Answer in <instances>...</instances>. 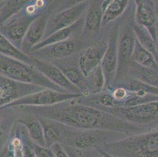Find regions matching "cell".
Listing matches in <instances>:
<instances>
[{"mask_svg": "<svg viewBox=\"0 0 158 157\" xmlns=\"http://www.w3.org/2000/svg\"><path fill=\"white\" fill-rule=\"evenodd\" d=\"M127 0H105L102 1V25L106 26L116 21L127 10L128 6Z\"/></svg>", "mask_w": 158, "mask_h": 157, "instance_id": "44dd1931", "label": "cell"}, {"mask_svg": "<svg viewBox=\"0 0 158 157\" xmlns=\"http://www.w3.org/2000/svg\"><path fill=\"white\" fill-rule=\"evenodd\" d=\"M106 86V79L101 65H99L86 76V93L84 97L98 94L104 90Z\"/></svg>", "mask_w": 158, "mask_h": 157, "instance_id": "7402d4cb", "label": "cell"}, {"mask_svg": "<svg viewBox=\"0 0 158 157\" xmlns=\"http://www.w3.org/2000/svg\"><path fill=\"white\" fill-rule=\"evenodd\" d=\"M83 97L82 94H75L70 93L56 91L51 89H43L40 91L35 92L25 97L14 101L12 103L1 108L0 110H6L7 109L31 106V107H46L62 103L68 101L74 100Z\"/></svg>", "mask_w": 158, "mask_h": 157, "instance_id": "8992f818", "label": "cell"}, {"mask_svg": "<svg viewBox=\"0 0 158 157\" xmlns=\"http://www.w3.org/2000/svg\"><path fill=\"white\" fill-rule=\"evenodd\" d=\"M131 60V61L142 66V67L154 69V70L158 71V64L156 63L154 57L146 49L143 48L139 44L137 39L135 43V47Z\"/></svg>", "mask_w": 158, "mask_h": 157, "instance_id": "484cf974", "label": "cell"}, {"mask_svg": "<svg viewBox=\"0 0 158 157\" xmlns=\"http://www.w3.org/2000/svg\"><path fill=\"white\" fill-rule=\"evenodd\" d=\"M78 99V98H77ZM77 99L46 107H19L33 116L57 121L79 130H103L127 135L142 134L140 126L121 120L109 112L80 103Z\"/></svg>", "mask_w": 158, "mask_h": 157, "instance_id": "6da1fadb", "label": "cell"}, {"mask_svg": "<svg viewBox=\"0 0 158 157\" xmlns=\"http://www.w3.org/2000/svg\"><path fill=\"white\" fill-rule=\"evenodd\" d=\"M118 25L114 26L111 30L107 40V48L101 62L102 70L106 79V86L115 81L118 68Z\"/></svg>", "mask_w": 158, "mask_h": 157, "instance_id": "30bf717a", "label": "cell"}, {"mask_svg": "<svg viewBox=\"0 0 158 157\" xmlns=\"http://www.w3.org/2000/svg\"><path fill=\"white\" fill-rule=\"evenodd\" d=\"M156 12H157V17H158V3H156Z\"/></svg>", "mask_w": 158, "mask_h": 157, "instance_id": "74e56055", "label": "cell"}, {"mask_svg": "<svg viewBox=\"0 0 158 157\" xmlns=\"http://www.w3.org/2000/svg\"><path fill=\"white\" fill-rule=\"evenodd\" d=\"M43 89L44 88L40 86L18 83L0 76V109Z\"/></svg>", "mask_w": 158, "mask_h": 157, "instance_id": "8fae6325", "label": "cell"}, {"mask_svg": "<svg viewBox=\"0 0 158 157\" xmlns=\"http://www.w3.org/2000/svg\"><path fill=\"white\" fill-rule=\"evenodd\" d=\"M28 2L24 0L0 1V25L21 12Z\"/></svg>", "mask_w": 158, "mask_h": 157, "instance_id": "83f0119b", "label": "cell"}, {"mask_svg": "<svg viewBox=\"0 0 158 157\" xmlns=\"http://www.w3.org/2000/svg\"><path fill=\"white\" fill-rule=\"evenodd\" d=\"M83 25H84V17L79 20L74 24L68 27V28L58 30V31L51 34V35H49L47 38L44 39L39 44H37L35 47H34L31 49L30 53L35 51V50H39V49L43 48V47H47L48 45L54 44V43L71 39L76 35L81 34L82 30H83Z\"/></svg>", "mask_w": 158, "mask_h": 157, "instance_id": "d6986e66", "label": "cell"}, {"mask_svg": "<svg viewBox=\"0 0 158 157\" xmlns=\"http://www.w3.org/2000/svg\"><path fill=\"white\" fill-rule=\"evenodd\" d=\"M39 16L29 15L23 9L21 12L0 25V33L18 48L21 49L28 27Z\"/></svg>", "mask_w": 158, "mask_h": 157, "instance_id": "9c48e42d", "label": "cell"}, {"mask_svg": "<svg viewBox=\"0 0 158 157\" xmlns=\"http://www.w3.org/2000/svg\"><path fill=\"white\" fill-rule=\"evenodd\" d=\"M51 149L54 153L55 157H69L61 144H54V145L51 147Z\"/></svg>", "mask_w": 158, "mask_h": 157, "instance_id": "1f68e13d", "label": "cell"}, {"mask_svg": "<svg viewBox=\"0 0 158 157\" xmlns=\"http://www.w3.org/2000/svg\"><path fill=\"white\" fill-rule=\"evenodd\" d=\"M135 24L146 28L156 41L157 33L158 17L156 3L153 1L139 0L135 1Z\"/></svg>", "mask_w": 158, "mask_h": 157, "instance_id": "7c38bea8", "label": "cell"}, {"mask_svg": "<svg viewBox=\"0 0 158 157\" xmlns=\"http://www.w3.org/2000/svg\"><path fill=\"white\" fill-rule=\"evenodd\" d=\"M85 47V43L83 41L71 39L39 49L30 53L29 55L39 60L52 62L54 60H61L74 56Z\"/></svg>", "mask_w": 158, "mask_h": 157, "instance_id": "ba28073f", "label": "cell"}, {"mask_svg": "<svg viewBox=\"0 0 158 157\" xmlns=\"http://www.w3.org/2000/svg\"><path fill=\"white\" fill-rule=\"evenodd\" d=\"M129 135L122 132L103 130H79L64 125L61 145L79 150L101 148L107 144L117 142Z\"/></svg>", "mask_w": 158, "mask_h": 157, "instance_id": "3957f363", "label": "cell"}, {"mask_svg": "<svg viewBox=\"0 0 158 157\" xmlns=\"http://www.w3.org/2000/svg\"><path fill=\"white\" fill-rule=\"evenodd\" d=\"M128 72L135 78L149 85L158 87V71L154 69L142 67L131 60L127 66Z\"/></svg>", "mask_w": 158, "mask_h": 157, "instance_id": "603a6c76", "label": "cell"}, {"mask_svg": "<svg viewBox=\"0 0 158 157\" xmlns=\"http://www.w3.org/2000/svg\"><path fill=\"white\" fill-rule=\"evenodd\" d=\"M107 48V41H98L87 46L80 52L78 64L84 76H87L93 69L101 64Z\"/></svg>", "mask_w": 158, "mask_h": 157, "instance_id": "5bb4252c", "label": "cell"}, {"mask_svg": "<svg viewBox=\"0 0 158 157\" xmlns=\"http://www.w3.org/2000/svg\"><path fill=\"white\" fill-rule=\"evenodd\" d=\"M62 145L69 157H84V155H82L81 151L79 150V149H74L73 147L68 146V145Z\"/></svg>", "mask_w": 158, "mask_h": 157, "instance_id": "836d02e7", "label": "cell"}, {"mask_svg": "<svg viewBox=\"0 0 158 157\" xmlns=\"http://www.w3.org/2000/svg\"><path fill=\"white\" fill-rule=\"evenodd\" d=\"M121 120L143 128L158 123V101L130 108H98Z\"/></svg>", "mask_w": 158, "mask_h": 157, "instance_id": "5b68a950", "label": "cell"}, {"mask_svg": "<svg viewBox=\"0 0 158 157\" xmlns=\"http://www.w3.org/2000/svg\"><path fill=\"white\" fill-rule=\"evenodd\" d=\"M51 15L50 10H46L31 23L21 44V51L28 54L33 47L44 39L47 22Z\"/></svg>", "mask_w": 158, "mask_h": 157, "instance_id": "2e32d148", "label": "cell"}, {"mask_svg": "<svg viewBox=\"0 0 158 157\" xmlns=\"http://www.w3.org/2000/svg\"><path fill=\"white\" fill-rule=\"evenodd\" d=\"M0 76L18 83L35 85L43 88L67 93L50 81L33 65L5 57L2 54H0Z\"/></svg>", "mask_w": 158, "mask_h": 157, "instance_id": "277c9868", "label": "cell"}, {"mask_svg": "<svg viewBox=\"0 0 158 157\" xmlns=\"http://www.w3.org/2000/svg\"><path fill=\"white\" fill-rule=\"evenodd\" d=\"M0 157H14L12 149L7 142L4 145L2 152H0Z\"/></svg>", "mask_w": 158, "mask_h": 157, "instance_id": "e575fe53", "label": "cell"}, {"mask_svg": "<svg viewBox=\"0 0 158 157\" xmlns=\"http://www.w3.org/2000/svg\"><path fill=\"white\" fill-rule=\"evenodd\" d=\"M32 149L36 157H55L51 148L41 146L32 142Z\"/></svg>", "mask_w": 158, "mask_h": 157, "instance_id": "4dcf8cb0", "label": "cell"}, {"mask_svg": "<svg viewBox=\"0 0 158 157\" xmlns=\"http://www.w3.org/2000/svg\"><path fill=\"white\" fill-rule=\"evenodd\" d=\"M133 30L135 35L136 39L139 44L154 57L156 63L158 64V51L156 49V42L151 36V35L149 34L146 28L138 25L135 23L133 25Z\"/></svg>", "mask_w": 158, "mask_h": 157, "instance_id": "4316f807", "label": "cell"}, {"mask_svg": "<svg viewBox=\"0 0 158 157\" xmlns=\"http://www.w3.org/2000/svg\"><path fill=\"white\" fill-rule=\"evenodd\" d=\"M33 59L32 65L37 68L40 72L42 73L45 77H47L54 84L61 87V89L67 93H75V94H82L77 87L72 84L65 77L61 69L57 68L53 63L45 61V60H39V59Z\"/></svg>", "mask_w": 158, "mask_h": 157, "instance_id": "9a60e30c", "label": "cell"}, {"mask_svg": "<svg viewBox=\"0 0 158 157\" xmlns=\"http://www.w3.org/2000/svg\"><path fill=\"white\" fill-rule=\"evenodd\" d=\"M44 130V138L45 147L51 148L54 144H61L64 134V125L57 121L44 117H38Z\"/></svg>", "mask_w": 158, "mask_h": 157, "instance_id": "ffe728a7", "label": "cell"}, {"mask_svg": "<svg viewBox=\"0 0 158 157\" xmlns=\"http://www.w3.org/2000/svg\"><path fill=\"white\" fill-rule=\"evenodd\" d=\"M89 3V1H80L51 15L47 24L44 39L58 30L68 28L83 18Z\"/></svg>", "mask_w": 158, "mask_h": 157, "instance_id": "52a82bcc", "label": "cell"}, {"mask_svg": "<svg viewBox=\"0 0 158 157\" xmlns=\"http://www.w3.org/2000/svg\"><path fill=\"white\" fill-rule=\"evenodd\" d=\"M80 151L84 157H105L98 149H90Z\"/></svg>", "mask_w": 158, "mask_h": 157, "instance_id": "d6a6232c", "label": "cell"}, {"mask_svg": "<svg viewBox=\"0 0 158 157\" xmlns=\"http://www.w3.org/2000/svg\"><path fill=\"white\" fill-rule=\"evenodd\" d=\"M0 54L32 65V57L29 54H27L21 51V49L18 48L15 45H14L1 33H0Z\"/></svg>", "mask_w": 158, "mask_h": 157, "instance_id": "cb8c5ba5", "label": "cell"}, {"mask_svg": "<svg viewBox=\"0 0 158 157\" xmlns=\"http://www.w3.org/2000/svg\"><path fill=\"white\" fill-rule=\"evenodd\" d=\"M12 126L8 123V121L0 119V144L5 145V144L6 143Z\"/></svg>", "mask_w": 158, "mask_h": 157, "instance_id": "f546056e", "label": "cell"}, {"mask_svg": "<svg viewBox=\"0 0 158 157\" xmlns=\"http://www.w3.org/2000/svg\"><path fill=\"white\" fill-rule=\"evenodd\" d=\"M51 63L59 68L67 80L80 90L83 96H85L86 77L79 67L78 57L76 59L74 55L61 60H54Z\"/></svg>", "mask_w": 158, "mask_h": 157, "instance_id": "e0dca14e", "label": "cell"}, {"mask_svg": "<svg viewBox=\"0 0 158 157\" xmlns=\"http://www.w3.org/2000/svg\"><path fill=\"white\" fill-rule=\"evenodd\" d=\"M97 149H98L99 152H101V153L102 154V155H104L105 157H114V156H113V155H110V153H108V152H106V151H104V150H103V149H102L101 148H97Z\"/></svg>", "mask_w": 158, "mask_h": 157, "instance_id": "d590c367", "label": "cell"}, {"mask_svg": "<svg viewBox=\"0 0 158 157\" xmlns=\"http://www.w3.org/2000/svg\"><path fill=\"white\" fill-rule=\"evenodd\" d=\"M101 149L114 157H158V127L130 135Z\"/></svg>", "mask_w": 158, "mask_h": 157, "instance_id": "7a4b0ae2", "label": "cell"}, {"mask_svg": "<svg viewBox=\"0 0 158 157\" xmlns=\"http://www.w3.org/2000/svg\"><path fill=\"white\" fill-rule=\"evenodd\" d=\"M102 1L90 2L84 17V25L81 35L84 38L93 37L100 31L102 21V10L101 7Z\"/></svg>", "mask_w": 158, "mask_h": 157, "instance_id": "ac0fdd59", "label": "cell"}, {"mask_svg": "<svg viewBox=\"0 0 158 157\" xmlns=\"http://www.w3.org/2000/svg\"><path fill=\"white\" fill-rule=\"evenodd\" d=\"M156 49H157L158 51V24H157V33H156Z\"/></svg>", "mask_w": 158, "mask_h": 157, "instance_id": "8d00e7d4", "label": "cell"}, {"mask_svg": "<svg viewBox=\"0 0 158 157\" xmlns=\"http://www.w3.org/2000/svg\"><path fill=\"white\" fill-rule=\"evenodd\" d=\"M136 37L133 27L123 25L119 28L118 34V68L116 78L127 68L135 47Z\"/></svg>", "mask_w": 158, "mask_h": 157, "instance_id": "4fadbf2b", "label": "cell"}, {"mask_svg": "<svg viewBox=\"0 0 158 157\" xmlns=\"http://www.w3.org/2000/svg\"><path fill=\"white\" fill-rule=\"evenodd\" d=\"M120 86L125 87L126 89L131 90V91H141L143 92V93H149V94H153L158 96V87H155V86H153L151 85H149L147 83H145L137 80H130L126 84H122Z\"/></svg>", "mask_w": 158, "mask_h": 157, "instance_id": "f1b7e54d", "label": "cell"}, {"mask_svg": "<svg viewBox=\"0 0 158 157\" xmlns=\"http://www.w3.org/2000/svg\"><path fill=\"white\" fill-rule=\"evenodd\" d=\"M18 122L22 123L25 126L28 136L31 138L33 143L41 146H45L43 126L36 116L21 119L18 120Z\"/></svg>", "mask_w": 158, "mask_h": 157, "instance_id": "d4e9b609", "label": "cell"}]
</instances>
